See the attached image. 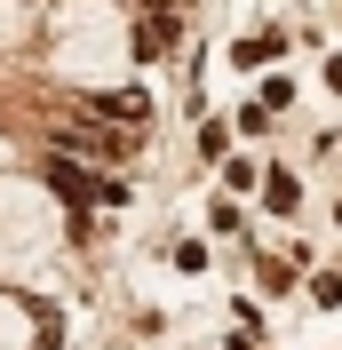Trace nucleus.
Returning <instances> with one entry per match:
<instances>
[{
	"mask_svg": "<svg viewBox=\"0 0 342 350\" xmlns=\"http://www.w3.org/2000/svg\"><path fill=\"white\" fill-rule=\"evenodd\" d=\"M56 144H64V152H88V159H128V152H135L128 128H96V120H88V128H64Z\"/></svg>",
	"mask_w": 342,
	"mask_h": 350,
	"instance_id": "f257e3e1",
	"label": "nucleus"
},
{
	"mask_svg": "<svg viewBox=\"0 0 342 350\" xmlns=\"http://www.w3.org/2000/svg\"><path fill=\"white\" fill-rule=\"evenodd\" d=\"M175 40H183V24H175L168 8H151V16H144V32H135V56H168Z\"/></svg>",
	"mask_w": 342,
	"mask_h": 350,
	"instance_id": "f03ea898",
	"label": "nucleus"
},
{
	"mask_svg": "<svg viewBox=\"0 0 342 350\" xmlns=\"http://www.w3.org/2000/svg\"><path fill=\"white\" fill-rule=\"evenodd\" d=\"M48 183H56V191H64L72 207H88V199H96V183H88V175L72 167V159H48Z\"/></svg>",
	"mask_w": 342,
	"mask_h": 350,
	"instance_id": "7ed1b4c3",
	"label": "nucleus"
},
{
	"mask_svg": "<svg viewBox=\"0 0 342 350\" xmlns=\"http://www.w3.org/2000/svg\"><path fill=\"white\" fill-rule=\"evenodd\" d=\"M263 191H271V207H278V215H295V175H287V167H271V175H263Z\"/></svg>",
	"mask_w": 342,
	"mask_h": 350,
	"instance_id": "20e7f679",
	"label": "nucleus"
},
{
	"mask_svg": "<svg viewBox=\"0 0 342 350\" xmlns=\"http://www.w3.org/2000/svg\"><path fill=\"white\" fill-rule=\"evenodd\" d=\"M278 48H287V40H278V32H263V40H247V48H239V64H263V56H278Z\"/></svg>",
	"mask_w": 342,
	"mask_h": 350,
	"instance_id": "39448f33",
	"label": "nucleus"
}]
</instances>
